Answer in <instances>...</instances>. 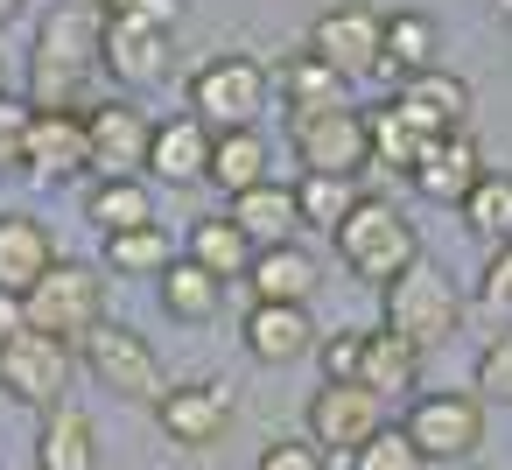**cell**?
I'll use <instances>...</instances> for the list:
<instances>
[{
	"mask_svg": "<svg viewBox=\"0 0 512 470\" xmlns=\"http://www.w3.org/2000/svg\"><path fill=\"white\" fill-rule=\"evenodd\" d=\"M99 71H106V15L92 0H64L36 29V71H29V106L36 113H92L99 106Z\"/></svg>",
	"mask_w": 512,
	"mask_h": 470,
	"instance_id": "cell-1",
	"label": "cell"
},
{
	"mask_svg": "<svg viewBox=\"0 0 512 470\" xmlns=\"http://www.w3.org/2000/svg\"><path fill=\"white\" fill-rule=\"evenodd\" d=\"M337 253H344V267L358 274V281H372V288H386V281H400L414 260H421V239H414V225L393 211V204H379V197H365L337 232Z\"/></svg>",
	"mask_w": 512,
	"mask_h": 470,
	"instance_id": "cell-2",
	"label": "cell"
},
{
	"mask_svg": "<svg viewBox=\"0 0 512 470\" xmlns=\"http://www.w3.org/2000/svg\"><path fill=\"white\" fill-rule=\"evenodd\" d=\"M22 309H29V330H50V337H64V344H85V337L106 323V274L85 267V260H57V267L22 295Z\"/></svg>",
	"mask_w": 512,
	"mask_h": 470,
	"instance_id": "cell-3",
	"label": "cell"
},
{
	"mask_svg": "<svg viewBox=\"0 0 512 470\" xmlns=\"http://www.w3.org/2000/svg\"><path fill=\"white\" fill-rule=\"evenodd\" d=\"M386 330H400L414 351H435L463 330V295L442 267H407L400 281H386Z\"/></svg>",
	"mask_w": 512,
	"mask_h": 470,
	"instance_id": "cell-4",
	"label": "cell"
},
{
	"mask_svg": "<svg viewBox=\"0 0 512 470\" xmlns=\"http://www.w3.org/2000/svg\"><path fill=\"white\" fill-rule=\"evenodd\" d=\"M78 358H85V372H92L106 393H120V400H148V407H162V393H169L155 344H148L141 330L113 323V316H106V323L78 344Z\"/></svg>",
	"mask_w": 512,
	"mask_h": 470,
	"instance_id": "cell-5",
	"label": "cell"
},
{
	"mask_svg": "<svg viewBox=\"0 0 512 470\" xmlns=\"http://www.w3.org/2000/svg\"><path fill=\"white\" fill-rule=\"evenodd\" d=\"M260 106H267V71H260L253 57H211V64H197V78H190V113H197L211 134L253 127Z\"/></svg>",
	"mask_w": 512,
	"mask_h": 470,
	"instance_id": "cell-6",
	"label": "cell"
},
{
	"mask_svg": "<svg viewBox=\"0 0 512 470\" xmlns=\"http://www.w3.org/2000/svg\"><path fill=\"white\" fill-rule=\"evenodd\" d=\"M407 442L428 456V463H470V449L484 442V400L477 393H414L407 407Z\"/></svg>",
	"mask_w": 512,
	"mask_h": 470,
	"instance_id": "cell-7",
	"label": "cell"
},
{
	"mask_svg": "<svg viewBox=\"0 0 512 470\" xmlns=\"http://www.w3.org/2000/svg\"><path fill=\"white\" fill-rule=\"evenodd\" d=\"M71 365H78V351H71L64 337H50V330H22L8 351H0V393L50 414L57 400H71Z\"/></svg>",
	"mask_w": 512,
	"mask_h": 470,
	"instance_id": "cell-8",
	"label": "cell"
},
{
	"mask_svg": "<svg viewBox=\"0 0 512 470\" xmlns=\"http://www.w3.org/2000/svg\"><path fill=\"white\" fill-rule=\"evenodd\" d=\"M309 50H316L344 85H351V78H372V71L386 64V15L365 8V0H337V8L316 15Z\"/></svg>",
	"mask_w": 512,
	"mask_h": 470,
	"instance_id": "cell-9",
	"label": "cell"
},
{
	"mask_svg": "<svg viewBox=\"0 0 512 470\" xmlns=\"http://www.w3.org/2000/svg\"><path fill=\"white\" fill-rule=\"evenodd\" d=\"M386 428V400L358 379H323L309 393V442L330 456H358L372 435Z\"/></svg>",
	"mask_w": 512,
	"mask_h": 470,
	"instance_id": "cell-10",
	"label": "cell"
},
{
	"mask_svg": "<svg viewBox=\"0 0 512 470\" xmlns=\"http://www.w3.org/2000/svg\"><path fill=\"white\" fill-rule=\"evenodd\" d=\"M295 155H302V176H358V169H372V127L358 106L309 113V120H295Z\"/></svg>",
	"mask_w": 512,
	"mask_h": 470,
	"instance_id": "cell-11",
	"label": "cell"
},
{
	"mask_svg": "<svg viewBox=\"0 0 512 470\" xmlns=\"http://www.w3.org/2000/svg\"><path fill=\"white\" fill-rule=\"evenodd\" d=\"M85 127H92V169H99V183H113V176H141V169H148L155 120H148L134 99H99V106L85 113Z\"/></svg>",
	"mask_w": 512,
	"mask_h": 470,
	"instance_id": "cell-12",
	"label": "cell"
},
{
	"mask_svg": "<svg viewBox=\"0 0 512 470\" xmlns=\"http://www.w3.org/2000/svg\"><path fill=\"white\" fill-rule=\"evenodd\" d=\"M400 120L421 134V141H449V134H470V85L449 78V71H421V78H400L393 92Z\"/></svg>",
	"mask_w": 512,
	"mask_h": 470,
	"instance_id": "cell-13",
	"label": "cell"
},
{
	"mask_svg": "<svg viewBox=\"0 0 512 470\" xmlns=\"http://www.w3.org/2000/svg\"><path fill=\"white\" fill-rule=\"evenodd\" d=\"M155 414H162V435H169V442L211 449V442H225V428H232V393L211 386V379H183V386L162 393Z\"/></svg>",
	"mask_w": 512,
	"mask_h": 470,
	"instance_id": "cell-14",
	"label": "cell"
},
{
	"mask_svg": "<svg viewBox=\"0 0 512 470\" xmlns=\"http://www.w3.org/2000/svg\"><path fill=\"white\" fill-rule=\"evenodd\" d=\"M36 183H71L92 169V127L85 113H36L29 127V162H22Z\"/></svg>",
	"mask_w": 512,
	"mask_h": 470,
	"instance_id": "cell-15",
	"label": "cell"
},
{
	"mask_svg": "<svg viewBox=\"0 0 512 470\" xmlns=\"http://www.w3.org/2000/svg\"><path fill=\"white\" fill-rule=\"evenodd\" d=\"M211 148L218 134L197 120V113H176L155 127V148H148V176H162L169 190H190V183H211Z\"/></svg>",
	"mask_w": 512,
	"mask_h": 470,
	"instance_id": "cell-16",
	"label": "cell"
},
{
	"mask_svg": "<svg viewBox=\"0 0 512 470\" xmlns=\"http://www.w3.org/2000/svg\"><path fill=\"white\" fill-rule=\"evenodd\" d=\"M106 71H113L127 92L169 78V29L134 22V15H106Z\"/></svg>",
	"mask_w": 512,
	"mask_h": 470,
	"instance_id": "cell-17",
	"label": "cell"
},
{
	"mask_svg": "<svg viewBox=\"0 0 512 470\" xmlns=\"http://www.w3.org/2000/svg\"><path fill=\"white\" fill-rule=\"evenodd\" d=\"M246 351L260 365H295L316 351V323H309V302H253L246 309Z\"/></svg>",
	"mask_w": 512,
	"mask_h": 470,
	"instance_id": "cell-18",
	"label": "cell"
},
{
	"mask_svg": "<svg viewBox=\"0 0 512 470\" xmlns=\"http://www.w3.org/2000/svg\"><path fill=\"white\" fill-rule=\"evenodd\" d=\"M428 204H463L477 183H484V148L470 141V134H449V141H428V155H421V169L407 176Z\"/></svg>",
	"mask_w": 512,
	"mask_h": 470,
	"instance_id": "cell-19",
	"label": "cell"
},
{
	"mask_svg": "<svg viewBox=\"0 0 512 470\" xmlns=\"http://www.w3.org/2000/svg\"><path fill=\"white\" fill-rule=\"evenodd\" d=\"M50 267H57L50 225L22 218V211H0V295H29Z\"/></svg>",
	"mask_w": 512,
	"mask_h": 470,
	"instance_id": "cell-20",
	"label": "cell"
},
{
	"mask_svg": "<svg viewBox=\"0 0 512 470\" xmlns=\"http://www.w3.org/2000/svg\"><path fill=\"white\" fill-rule=\"evenodd\" d=\"M253 246H295V232H302V204H295V190L288 183H260V190H246V197H232V211H225Z\"/></svg>",
	"mask_w": 512,
	"mask_h": 470,
	"instance_id": "cell-21",
	"label": "cell"
},
{
	"mask_svg": "<svg viewBox=\"0 0 512 470\" xmlns=\"http://www.w3.org/2000/svg\"><path fill=\"white\" fill-rule=\"evenodd\" d=\"M274 85H281V99H288V120H309V113L351 106V99H344V78H337V71H330L316 50L281 57V64H274Z\"/></svg>",
	"mask_w": 512,
	"mask_h": 470,
	"instance_id": "cell-22",
	"label": "cell"
},
{
	"mask_svg": "<svg viewBox=\"0 0 512 470\" xmlns=\"http://www.w3.org/2000/svg\"><path fill=\"white\" fill-rule=\"evenodd\" d=\"M99 442H92V414L78 400H57L36 428V470H92Z\"/></svg>",
	"mask_w": 512,
	"mask_h": 470,
	"instance_id": "cell-23",
	"label": "cell"
},
{
	"mask_svg": "<svg viewBox=\"0 0 512 470\" xmlns=\"http://www.w3.org/2000/svg\"><path fill=\"white\" fill-rule=\"evenodd\" d=\"M183 260H197L204 274H218V281L232 288V281H246V274H253L260 246H253V239H246L232 218H197V225H190V246H183Z\"/></svg>",
	"mask_w": 512,
	"mask_h": 470,
	"instance_id": "cell-24",
	"label": "cell"
},
{
	"mask_svg": "<svg viewBox=\"0 0 512 470\" xmlns=\"http://www.w3.org/2000/svg\"><path fill=\"white\" fill-rule=\"evenodd\" d=\"M358 386H372L379 400L386 393H414L421 386V351L400 337V330H365V358H358Z\"/></svg>",
	"mask_w": 512,
	"mask_h": 470,
	"instance_id": "cell-25",
	"label": "cell"
},
{
	"mask_svg": "<svg viewBox=\"0 0 512 470\" xmlns=\"http://www.w3.org/2000/svg\"><path fill=\"white\" fill-rule=\"evenodd\" d=\"M274 148L260 141V127H239V134H218V148H211V183L225 190V197H246V190H260V183H274Z\"/></svg>",
	"mask_w": 512,
	"mask_h": 470,
	"instance_id": "cell-26",
	"label": "cell"
},
{
	"mask_svg": "<svg viewBox=\"0 0 512 470\" xmlns=\"http://www.w3.org/2000/svg\"><path fill=\"white\" fill-rule=\"evenodd\" d=\"M435 50H442V29H435L428 15L400 8V15H386V64H379V78H421V71H442Z\"/></svg>",
	"mask_w": 512,
	"mask_h": 470,
	"instance_id": "cell-27",
	"label": "cell"
},
{
	"mask_svg": "<svg viewBox=\"0 0 512 470\" xmlns=\"http://www.w3.org/2000/svg\"><path fill=\"white\" fill-rule=\"evenodd\" d=\"M246 288H253V302H309L316 295V260L302 246H260Z\"/></svg>",
	"mask_w": 512,
	"mask_h": 470,
	"instance_id": "cell-28",
	"label": "cell"
},
{
	"mask_svg": "<svg viewBox=\"0 0 512 470\" xmlns=\"http://www.w3.org/2000/svg\"><path fill=\"white\" fill-rule=\"evenodd\" d=\"M456 211H463V225H470V239H477L484 253L512 246V176H505V169H484V183H477Z\"/></svg>",
	"mask_w": 512,
	"mask_h": 470,
	"instance_id": "cell-29",
	"label": "cell"
},
{
	"mask_svg": "<svg viewBox=\"0 0 512 470\" xmlns=\"http://www.w3.org/2000/svg\"><path fill=\"white\" fill-rule=\"evenodd\" d=\"M218 302H225V281L204 274L197 260H169V267H162V309H169L176 323H211Z\"/></svg>",
	"mask_w": 512,
	"mask_h": 470,
	"instance_id": "cell-30",
	"label": "cell"
},
{
	"mask_svg": "<svg viewBox=\"0 0 512 470\" xmlns=\"http://www.w3.org/2000/svg\"><path fill=\"white\" fill-rule=\"evenodd\" d=\"M85 211H92V225H99L106 239H113V232H141V225H162V218H155V197H148L141 176H113V183H99Z\"/></svg>",
	"mask_w": 512,
	"mask_h": 470,
	"instance_id": "cell-31",
	"label": "cell"
},
{
	"mask_svg": "<svg viewBox=\"0 0 512 470\" xmlns=\"http://www.w3.org/2000/svg\"><path fill=\"white\" fill-rule=\"evenodd\" d=\"M365 127H372V162H386L393 176H414V169H421L428 141L400 120V106H372V113H365Z\"/></svg>",
	"mask_w": 512,
	"mask_h": 470,
	"instance_id": "cell-32",
	"label": "cell"
},
{
	"mask_svg": "<svg viewBox=\"0 0 512 470\" xmlns=\"http://www.w3.org/2000/svg\"><path fill=\"white\" fill-rule=\"evenodd\" d=\"M295 204H302V225L337 232L365 197H358V176H302V183H295Z\"/></svg>",
	"mask_w": 512,
	"mask_h": 470,
	"instance_id": "cell-33",
	"label": "cell"
},
{
	"mask_svg": "<svg viewBox=\"0 0 512 470\" xmlns=\"http://www.w3.org/2000/svg\"><path fill=\"white\" fill-rule=\"evenodd\" d=\"M176 253H169V239H162V225H141V232H113L106 239V267L113 274H162Z\"/></svg>",
	"mask_w": 512,
	"mask_h": 470,
	"instance_id": "cell-34",
	"label": "cell"
},
{
	"mask_svg": "<svg viewBox=\"0 0 512 470\" xmlns=\"http://www.w3.org/2000/svg\"><path fill=\"white\" fill-rule=\"evenodd\" d=\"M351 470H428V456L407 442V428H400V421H386V428L351 456Z\"/></svg>",
	"mask_w": 512,
	"mask_h": 470,
	"instance_id": "cell-35",
	"label": "cell"
},
{
	"mask_svg": "<svg viewBox=\"0 0 512 470\" xmlns=\"http://www.w3.org/2000/svg\"><path fill=\"white\" fill-rule=\"evenodd\" d=\"M29 127H36V106L0 92V169H22L29 162Z\"/></svg>",
	"mask_w": 512,
	"mask_h": 470,
	"instance_id": "cell-36",
	"label": "cell"
},
{
	"mask_svg": "<svg viewBox=\"0 0 512 470\" xmlns=\"http://www.w3.org/2000/svg\"><path fill=\"white\" fill-rule=\"evenodd\" d=\"M477 393H484V400H512V330H498V337L477 351Z\"/></svg>",
	"mask_w": 512,
	"mask_h": 470,
	"instance_id": "cell-37",
	"label": "cell"
},
{
	"mask_svg": "<svg viewBox=\"0 0 512 470\" xmlns=\"http://www.w3.org/2000/svg\"><path fill=\"white\" fill-rule=\"evenodd\" d=\"M323 379H358V358H365V330H330L323 344Z\"/></svg>",
	"mask_w": 512,
	"mask_h": 470,
	"instance_id": "cell-38",
	"label": "cell"
},
{
	"mask_svg": "<svg viewBox=\"0 0 512 470\" xmlns=\"http://www.w3.org/2000/svg\"><path fill=\"white\" fill-rule=\"evenodd\" d=\"M253 470H323V449L302 435V442H267Z\"/></svg>",
	"mask_w": 512,
	"mask_h": 470,
	"instance_id": "cell-39",
	"label": "cell"
},
{
	"mask_svg": "<svg viewBox=\"0 0 512 470\" xmlns=\"http://www.w3.org/2000/svg\"><path fill=\"white\" fill-rule=\"evenodd\" d=\"M477 302H491V309H512V246H498V253L484 260V281H477Z\"/></svg>",
	"mask_w": 512,
	"mask_h": 470,
	"instance_id": "cell-40",
	"label": "cell"
},
{
	"mask_svg": "<svg viewBox=\"0 0 512 470\" xmlns=\"http://www.w3.org/2000/svg\"><path fill=\"white\" fill-rule=\"evenodd\" d=\"M127 15H134V22H155V29H169V36H176V22H183V0H134Z\"/></svg>",
	"mask_w": 512,
	"mask_h": 470,
	"instance_id": "cell-41",
	"label": "cell"
},
{
	"mask_svg": "<svg viewBox=\"0 0 512 470\" xmlns=\"http://www.w3.org/2000/svg\"><path fill=\"white\" fill-rule=\"evenodd\" d=\"M22 330H29V309H22V295H0V351H8Z\"/></svg>",
	"mask_w": 512,
	"mask_h": 470,
	"instance_id": "cell-42",
	"label": "cell"
},
{
	"mask_svg": "<svg viewBox=\"0 0 512 470\" xmlns=\"http://www.w3.org/2000/svg\"><path fill=\"white\" fill-rule=\"evenodd\" d=\"M8 15H15V0H0V22H8Z\"/></svg>",
	"mask_w": 512,
	"mask_h": 470,
	"instance_id": "cell-43",
	"label": "cell"
},
{
	"mask_svg": "<svg viewBox=\"0 0 512 470\" xmlns=\"http://www.w3.org/2000/svg\"><path fill=\"white\" fill-rule=\"evenodd\" d=\"M463 470H477V463H463Z\"/></svg>",
	"mask_w": 512,
	"mask_h": 470,
	"instance_id": "cell-44",
	"label": "cell"
}]
</instances>
